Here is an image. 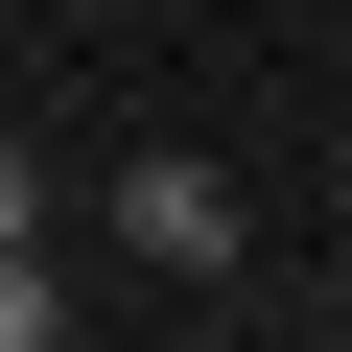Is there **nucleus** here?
<instances>
[{
	"label": "nucleus",
	"instance_id": "obj_2",
	"mask_svg": "<svg viewBox=\"0 0 352 352\" xmlns=\"http://www.w3.org/2000/svg\"><path fill=\"white\" fill-rule=\"evenodd\" d=\"M71 329V282H47V235H0V352H47Z\"/></svg>",
	"mask_w": 352,
	"mask_h": 352
},
{
	"label": "nucleus",
	"instance_id": "obj_1",
	"mask_svg": "<svg viewBox=\"0 0 352 352\" xmlns=\"http://www.w3.org/2000/svg\"><path fill=\"white\" fill-rule=\"evenodd\" d=\"M94 235H118L141 282H235V258H258V212H235V164H188V141H141L118 188H94Z\"/></svg>",
	"mask_w": 352,
	"mask_h": 352
},
{
	"label": "nucleus",
	"instance_id": "obj_3",
	"mask_svg": "<svg viewBox=\"0 0 352 352\" xmlns=\"http://www.w3.org/2000/svg\"><path fill=\"white\" fill-rule=\"evenodd\" d=\"M47 212H71V164H47L24 118H0V235H47Z\"/></svg>",
	"mask_w": 352,
	"mask_h": 352
}]
</instances>
